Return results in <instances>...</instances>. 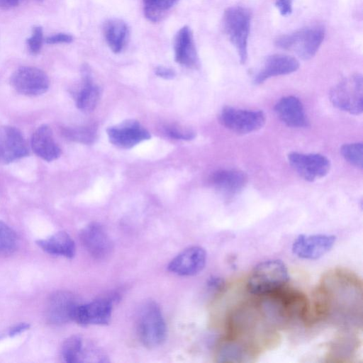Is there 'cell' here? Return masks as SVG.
Returning <instances> with one entry per match:
<instances>
[{
  "instance_id": "obj_1",
  "label": "cell",
  "mask_w": 363,
  "mask_h": 363,
  "mask_svg": "<svg viewBox=\"0 0 363 363\" xmlns=\"http://www.w3.org/2000/svg\"><path fill=\"white\" fill-rule=\"evenodd\" d=\"M362 318V280L345 269L326 272L313 293L312 302H309L307 324L327 321L350 330L361 325Z\"/></svg>"
},
{
  "instance_id": "obj_2",
  "label": "cell",
  "mask_w": 363,
  "mask_h": 363,
  "mask_svg": "<svg viewBox=\"0 0 363 363\" xmlns=\"http://www.w3.org/2000/svg\"><path fill=\"white\" fill-rule=\"evenodd\" d=\"M289 279L285 264L279 259H268L256 265L247 281V291L256 296H264L286 284Z\"/></svg>"
},
{
  "instance_id": "obj_3",
  "label": "cell",
  "mask_w": 363,
  "mask_h": 363,
  "mask_svg": "<svg viewBox=\"0 0 363 363\" xmlns=\"http://www.w3.org/2000/svg\"><path fill=\"white\" fill-rule=\"evenodd\" d=\"M137 330L139 339L146 347H158L164 342L166 323L156 302L150 301L142 306L138 318Z\"/></svg>"
},
{
  "instance_id": "obj_4",
  "label": "cell",
  "mask_w": 363,
  "mask_h": 363,
  "mask_svg": "<svg viewBox=\"0 0 363 363\" xmlns=\"http://www.w3.org/2000/svg\"><path fill=\"white\" fill-rule=\"evenodd\" d=\"M250 21L251 15L249 10L240 6L228 8L223 14L224 30L236 48L242 64H245L247 58Z\"/></svg>"
},
{
  "instance_id": "obj_5",
  "label": "cell",
  "mask_w": 363,
  "mask_h": 363,
  "mask_svg": "<svg viewBox=\"0 0 363 363\" xmlns=\"http://www.w3.org/2000/svg\"><path fill=\"white\" fill-rule=\"evenodd\" d=\"M324 36V28L315 26L281 35L276 40L275 45L283 50H293L303 60H309L316 54Z\"/></svg>"
},
{
  "instance_id": "obj_6",
  "label": "cell",
  "mask_w": 363,
  "mask_h": 363,
  "mask_svg": "<svg viewBox=\"0 0 363 363\" xmlns=\"http://www.w3.org/2000/svg\"><path fill=\"white\" fill-rule=\"evenodd\" d=\"M331 103L336 108L353 115L363 111V79L359 74L347 77L330 92Z\"/></svg>"
},
{
  "instance_id": "obj_7",
  "label": "cell",
  "mask_w": 363,
  "mask_h": 363,
  "mask_svg": "<svg viewBox=\"0 0 363 363\" xmlns=\"http://www.w3.org/2000/svg\"><path fill=\"white\" fill-rule=\"evenodd\" d=\"M219 121L225 128L234 133L247 134L260 129L265 123V116L259 110L225 106L219 114Z\"/></svg>"
},
{
  "instance_id": "obj_8",
  "label": "cell",
  "mask_w": 363,
  "mask_h": 363,
  "mask_svg": "<svg viewBox=\"0 0 363 363\" xmlns=\"http://www.w3.org/2000/svg\"><path fill=\"white\" fill-rule=\"evenodd\" d=\"M117 296L103 297L90 302L78 303L72 313V320L79 325H106L111 318L113 305Z\"/></svg>"
},
{
  "instance_id": "obj_9",
  "label": "cell",
  "mask_w": 363,
  "mask_h": 363,
  "mask_svg": "<svg viewBox=\"0 0 363 363\" xmlns=\"http://www.w3.org/2000/svg\"><path fill=\"white\" fill-rule=\"evenodd\" d=\"M11 84L21 94L35 96L46 92L50 82L43 70L33 67H21L12 74Z\"/></svg>"
},
{
  "instance_id": "obj_10",
  "label": "cell",
  "mask_w": 363,
  "mask_h": 363,
  "mask_svg": "<svg viewBox=\"0 0 363 363\" xmlns=\"http://www.w3.org/2000/svg\"><path fill=\"white\" fill-rule=\"evenodd\" d=\"M288 160L298 175L308 182L324 177L330 169L329 160L320 154L293 152L289 154Z\"/></svg>"
},
{
  "instance_id": "obj_11",
  "label": "cell",
  "mask_w": 363,
  "mask_h": 363,
  "mask_svg": "<svg viewBox=\"0 0 363 363\" xmlns=\"http://www.w3.org/2000/svg\"><path fill=\"white\" fill-rule=\"evenodd\" d=\"M336 236L329 234L300 235L292 244L293 253L303 259H319L334 246Z\"/></svg>"
},
{
  "instance_id": "obj_12",
  "label": "cell",
  "mask_w": 363,
  "mask_h": 363,
  "mask_svg": "<svg viewBox=\"0 0 363 363\" xmlns=\"http://www.w3.org/2000/svg\"><path fill=\"white\" fill-rule=\"evenodd\" d=\"M62 354L67 363L108 362L102 351L79 335H72L64 342Z\"/></svg>"
},
{
  "instance_id": "obj_13",
  "label": "cell",
  "mask_w": 363,
  "mask_h": 363,
  "mask_svg": "<svg viewBox=\"0 0 363 363\" xmlns=\"http://www.w3.org/2000/svg\"><path fill=\"white\" fill-rule=\"evenodd\" d=\"M29 155L21 132L9 125L0 127V164H6Z\"/></svg>"
},
{
  "instance_id": "obj_14",
  "label": "cell",
  "mask_w": 363,
  "mask_h": 363,
  "mask_svg": "<svg viewBox=\"0 0 363 363\" xmlns=\"http://www.w3.org/2000/svg\"><path fill=\"white\" fill-rule=\"evenodd\" d=\"M79 238L86 250L94 258L104 259L111 255L113 243L100 223L88 224L81 230Z\"/></svg>"
},
{
  "instance_id": "obj_15",
  "label": "cell",
  "mask_w": 363,
  "mask_h": 363,
  "mask_svg": "<svg viewBox=\"0 0 363 363\" xmlns=\"http://www.w3.org/2000/svg\"><path fill=\"white\" fill-rule=\"evenodd\" d=\"M110 142L121 148H130L150 138L149 132L137 121L127 120L107 129Z\"/></svg>"
},
{
  "instance_id": "obj_16",
  "label": "cell",
  "mask_w": 363,
  "mask_h": 363,
  "mask_svg": "<svg viewBox=\"0 0 363 363\" xmlns=\"http://www.w3.org/2000/svg\"><path fill=\"white\" fill-rule=\"evenodd\" d=\"M206 252L199 246H191L174 257L169 263L168 270L183 277L194 276L204 268L206 263Z\"/></svg>"
},
{
  "instance_id": "obj_17",
  "label": "cell",
  "mask_w": 363,
  "mask_h": 363,
  "mask_svg": "<svg viewBox=\"0 0 363 363\" xmlns=\"http://www.w3.org/2000/svg\"><path fill=\"white\" fill-rule=\"evenodd\" d=\"M78 303L76 297L69 291L54 293L47 304L46 316L48 321L62 325L72 320L73 311Z\"/></svg>"
},
{
  "instance_id": "obj_18",
  "label": "cell",
  "mask_w": 363,
  "mask_h": 363,
  "mask_svg": "<svg viewBox=\"0 0 363 363\" xmlns=\"http://www.w3.org/2000/svg\"><path fill=\"white\" fill-rule=\"evenodd\" d=\"M298 67V61L291 56L272 55L266 58L262 67L254 76L253 82L261 84L271 77L291 74Z\"/></svg>"
},
{
  "instance_id": "obj_19",
  "label": "cell",
  "mask_w": 363,
  "mask_h": 363,
  "mask_svg": "<svg viewBox=\"0 0 363 363\" xmlns=\"http://www.w3.org/2000/svg\"><path fill=\"white\" fill-rule=\"evenodd\" d=\"M247 182V174L238 169H220L211 177L213 187L225 198L231 199L245 188Z\"/></svg>"
},
{
  "instance_id": "obj_20",
  "label": "cell",
  "mask_w": 363,
  "mask_h": 363,
  "mask_svg": "<svg viewBox=\"0 0 363 363\" xmlns=\"http://www.w3.org/2000/svg\"><path fill=\"white\" fill-rule=\"evenodd\" d=\"M274 111L278 118L289 127L306 128L309 125L303 106L296 96L281 98L276 104Z\"/></svg>"
},
{
  "instance_id": "obj_21",
  "label": "cell",
  "mask_w": 363,
  "mask_h": 363,
  "mask_svg": "<svg viewBox=\"0 0 363 363\" xmlns=\"http://www.w3.org/2000/svg\"><path fill=\"white\" fill-rule=\"evenodd\" d=\"M30 145L35 154L47 162L53 161L60 156L61 150L54 140L52 130L47 125L38 127L33 133Z\"/></svg>"
},
{
  "instance_id": "obj_22",
  "label": "cell",
  "mask_w": 363,
  "mask_h": 363,
  "mask_svg": "<svg viewBox=\"0 0 363 363\" xmlns=\"http://www.w3.org/2000/svg\"><path fill=\"white\" fill-rule=\"evenodd\" d=\"M174 48L177 62L188 67L197 64V52L189 27L184 26L178 31L174 38Z\"/></svg>"
},
{
  "instance_id": "obj_23",
  "label": "cell",
  "mask_w": 363,
  "mask_h": 363,
  "mask_svg": "<svg viewBox=\"0 0 363 363\" xmlns=\"http://www.w3.org/2000/svg\"><path fill=\"white\" fill-rule=\"evenodd\" d=\"M45 252L53 255L69 259L75 255V244L72 238L65 232H58L43 240L36 242Z\"/></svg>"
},
{
  "instance_id": "obj_24",
  "label": "cell",
  "mask_w": 363,
  "mask_h": 363,
  "mask_svg": "<svg viewBox=\"0 0 363 363\" xmlns=\"http://www.w3.org/2000/svg\"><path fill=\"white\" fill-rule=\"evenodd\" d=\"M106 40L110 49L114 53L121 52L128 38V27L125 23L120 19H110L104 27Z\"/></svg>"
},
{
  "instance_id": "obj_25",
  "label": "cell",
  "mask_w": 363,
  "mask_h": 363,
  "mask_svg": "<svg viewBox=\"0 0 363 363\" xmlns=\"http://www.w3.org/2000/svg\"><path fill=\"white\" fill-rule=\"evenodd\" d=\"M84 85L78 93L76 104L77 106L84 111H91L96 106L99 99V89L93 84L89 72L87 69L83 70Z\"/></svg>"
},
{
  "instance_id": "obj_26",
  "label": "cell",
  "mask_w": 363,
  "mask_h": 363,
  "mask_svg": "<svg viewBox=\"0 0 363 363\" xmlns=\"http://www.w3.org/2000/svg\"><path fill=\"white\" fill-rule=\"evenodd\" d=\"M350 333H345L336 340L331 346V351L329 354V357L337 359L340 361L341 359L350 358L352 352L357 350L358 343L354 337L350 335Z\"/></svg>"
},
{
  "instance_id": "obj_27",
  "label": "cell",
  "mask_w": 363,
  "mask_h": 363,
  "mask_svg": "<svg viewBox=\"0 0 363 363\" xmlns=\"http://www.w3.org/2000/svg\"><path fill=\"white\" fill-rule=\"evenodd\" d=\"M177 0H143L144 13L147 19L157 22L165 12L173 6Z\"/></svg>"
},
{
  "instance_id": "obj_28",
  "label": "cell",
  "mask_w": 363,
  "mask_h": 363,
  "mask_svg": "<svg viewBox=\"0 0 363 363\" xmlns=\"http://www.w3.org/2000/svg\"><path fill=\"white\" fill-rule=\"evenodd\" d=\"M340 152L350 164L355 167L362 169L363 145L362 143L345 144L341 147Z\"/></svg>"
},
{
  "instance_id": "obj_29",
  "label": "cell",
  "mask_w": 363,
  "mask_h": 363,
  "mask_svg": "<svg viewBox=\"0 0 363 363\" xmlns=\"http://www.w3.org/2000/svg\"><path fill=\"white\" fill-rule=\"evenodd\" d=\"M17 246V235L8 225L0 221V255L12 253Z\"/></svg>"
},
{
  "instance_id": "obj_30",
  "label": "cell",
  "mask_w": 363,
  "mask_h": 363,
  "mask_svg": "<svg viewBox=\"0 0 363 363\" xmlns=\"http://www.w3.org/2000/svg\"><path fill=\"white\" fill-rule=\"evenodd\" d=\"M64 135L69 140L89 143L94 138V132L88 128H65L63 130Z\"/></svg>"
},
{
  "instance_id": "obj_31",
  "label": "cell",
  "mask_w": 363,
  "mask_h": 363,
  "mask_svg": "<svg viewBox=\"0 0 363 363\" xmlns=\"http://www.w3.org/2000/svg\"><path fill=\"white\" fill-rule=\"evenodd\" d=\"M43 42V28L40 26H35L30 37L27 39V45L30 52L33 55L38 54L41 50Z\"/></svg>"
},
{
  "instance_id": "obj_32",
  "label": "cell",
  "mask_w": 363,
  "mask_h": 363,
  "mask_svg": "<svg viewBox=\"0 0 363 363\" xmlns=\"http://www.w3.org/2000/svg\"><path fill=\"white\" fill-rule=\"evenodd\" d=\"M167 133L172 138L180 140H191L195 137L194 133L191 130L177 127L168 128Z\"/></svg>"
},
{
  "instance_id": "obj_33",
  "label": "cell",
  "mask_w": 363,
  "mask_h": 363,
  "mask_svg": "<svg viewBox=\"0 0 363 363\" xmlns=\"http://www.w3.org/2000/svg\"><path fill=\"white\" fill-rule=\"evenodd\" d=\"M72 40V36L67 33L55 34L45 39V42L48 44L69 43Z\"/></svg>"
},
{
  "instance_id": "obj_34",
  "label": "cell",
  "mask_w": 363,
  "mask_h": 363,
  "mask_svg": "<svg viewBox=\"0 0 363 363\" xmlns=\"http://www.w3.org/2000/svg\"><path fill=\"white\" fill-rule=\"evenodd\" d=\"M292 2L293 0H277L275 5L282 16H287L292 12Z\"/></svg>"
},
{
  "instance_id": "obj_35",
  "label": "cell",
  "mask_w": 363,
  "mask_h": 363,
  "mask_svg": "<svg viewBox=\"0 0 363 363\" xmlns=\"http://www.w3.org/2000/svg\"><path fill=\"white\" fill-rule=\"evenodd\" d=\"M155 72L158 77L166 79H173L176 75L173 69L163 66L157 67Z\"/></svg>"
},
{
  "instance_id": "obj_36",
  "label": "cell",
  "mask_w": 363,
  "mask_h": 363,
  "mask_svg": "<svg viewBox=\"0 0 363 363\" xmlns=\"http://www.w3.org/2000/svg\"><path fill=\"white\" fill-rule=\"evenodd\" d=\"M223 280L218 277L212 276L207 281V286L210 289L219 290L223 287Z\"/></svg>"
},
{
  "instance_id": "obj_37",
  "label": "cell",
  "mask_w": 363,
  "mask_h": 363,
  "mask_svg": "<svg viewBox=\"0 0 363 363\" xmlns=\"http://www.w3.org/2000/svg\"><path fill=\"white\" fill-rule=\"evenodd\" d=\"M30 327V325L26 323H21L18 325L13 326L9 332V335L11 337L15 336L26 330Z\"/></svg>"
},
{
  "instance_id": "obj_38",
  "label": "cell",
  "mask_w": 363,
  "mask_h": 363,
  "mask_svg": "<svg viewBox=\"0 0 363 363\" xmlns=\"http://www.w3.org/2000/svg\"><path fill=\"white\" fill-rule=\"evenodd\" d=\"M18 0H0V7L2 9H11L18 5Z\"/></svg>"
},
{
  "instance_id": "obj_39",
  "label": "cell",
  "mask_w": 363,
  "mask_h": 363,
  "mask_svg": "<svg viewBox=\"0 0 363 363\" xmlns=\"http://www.w3.org/2000/svg\"><path fill=\"white\" fill-rule=\"evenodd\" d=\"M38 1H41V0H38Z\"/></svg>"
}]
</instances>
